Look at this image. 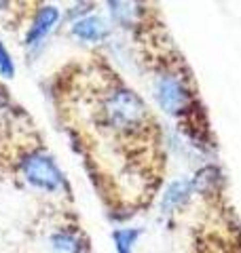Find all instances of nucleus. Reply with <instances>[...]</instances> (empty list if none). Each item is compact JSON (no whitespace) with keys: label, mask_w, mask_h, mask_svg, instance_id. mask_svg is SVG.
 I'll return each mask as SVG.
<instances>
[{"label":"nucleus","mask_w":241,"mask_h":253,"mask_svg":"<svg viewBox=\"0 0 241 253\" xmlns=\"http://www.w3.org/2000/svg\"><path fill=\"white\" fill-rule=\"evenodd\" d=\"M49 249L53 253H83L85 241L76 230H58L49 236Z\"/></svg>","instance_id":"39448f33"},{"label":"nucleus","mask_w":241,"mask_h":253,"mask_svg":"<svg viewBox=\"0 0 241 253\" xmlns=\"http://www.w3.org/2000/svg\"><path fill=\"white\" fill-rule=\"evenodd\" d=\"M0 74L6 76V78H13V74H15V66H13L11 53L4 49L2 42H0Z\"/></svg>","instance_id":"0eeeda50"},{"label":"nucleus","mask_w":241,"mask_h":253,"mask_svg":"<svg viewBox=\"0 0 241 253\" xmlns=\"http://www.w3.org/2000/svg\"><path fill=\"white\" fill-rule=\"evenodd\" d=\"M19 171L23 179L28 181L32 188L40 190L47 194H68V181L63 177L61 169L55 165V161L45 152L43 148H34L23 152L19 158Z\"/></svg>","instance_id":"f257e3e1"},{"label":"nucleus","mask_w":241,"mask_h":253,"mask_svg":"<svg viewBox=\"0 0 241 253\" xmlns=\"http://www.w3.org/2000/svg\"><path fill=\"white\" fill-rule=\"evenodd\" d=\"M140 236V230H131V228H123V230H115L112 239H115L119 253H131L135 241Z\"/></svg>","instance_id":"423d86ee"},{"label":"nucleus","mask_w":241,"mask_h":253,"mask_svg":"<svg viewBox=\"0 0 241 253\" xmlns=\"http://www.w3.org/2000/svg\"><path fill=\"white\" fill-rule=\"evenodd\" d=\"M60 21V9L53 4H43L40 9L36 11L34 19L30 23V30L26 34V44L28 46H36L40 44L47 38V34L58 26Z\"/></svg>","instance_id":"f03ea898"},{"label":"nucleus","mask_w":241,"mask_h":253,"mask_svg":"<svg viewBox=\"0 0 241 253\" xmlns=\"http://www.w3.org/2000/svg\"><path fill=\"white\" fill-rule=\"evenodd\" d=\"M192 194H195V181H190V179L174 181V184L165 190L161 207H163V211H174V209L182 207Z\"/></svg>","instance_id":"20e7f679"},{"label":"nucleus","mask_w":241,"mask_h":253,"mask_svg":"<svg viewBox=\"0 0 241 253\" xmlns=\"http://www.w3.org/2000/svg\"><path fill=\"white\" fill-rule=\"evenodd\" d=\"M70 32L76 38H80V41H85V42H100V41H104V38L108 36V26H106V21H104L102 17L87 15V17L76 19L74 23H72Z\"/></svg>","instance_id":"7ed1b4c3"}]
</instances>
